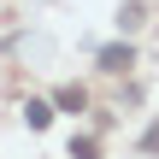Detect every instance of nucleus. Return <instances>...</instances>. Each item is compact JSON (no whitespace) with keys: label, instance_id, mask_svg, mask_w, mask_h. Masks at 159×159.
Wrapping results in <instances>:
<instances>
[{"label":"nucleus","instance_id":"obj_1","mask_svg":"<svg viewBox=\"0 0 159 159\" xmlns=\"http://www.w3.org/2000/svg\"><path fill=\"white\" fill-rule=\"evenodd\" d=\"M130 65H136L130 47H106V53H100V71H130Z\"/></svg>","mask_w":159,"mask_h":159},{"label":"nucleus","instance_id":"obj_2","mask_svg":"<svg viewBox=\"0 0 159 159\" xmlns=\"http://www.w3.org/2000/svg\"><path fill=\"white\" fill-rule=\"evenodd\" d=\"M47 118H53L47 100H30V106H24V124H30V130H47Z\"/></svg>","mask_w":159,"mask_h":159},{"label":"nucleus","instance_id":"obj_3","mask_svg":"<svg viewBox=\"0 0 159 159\" xmlns=\"http://www.w3.org/2000/svg\"><path fill=\"white\" fill-rule=\"evenodd\" d=\"M83 106H89V94H83L77 83H71V89H59V112H83Z\"/></svg>","mask_w":159,"mask_h":159},{"label":"nucleus","instance_id":"obj_4","mask_svg":"<svg viewBox=\"0 0 159 159\" xmlns=\"http://www.w3.org/2000/svg\"><path fill=\"white\" fill-rule=\"evenodd\" d=\"M100 153V148H94V136H77V142H71V159H94Z\"/></svg>","mask_w":159,"mask_h":159}]
</instances>
